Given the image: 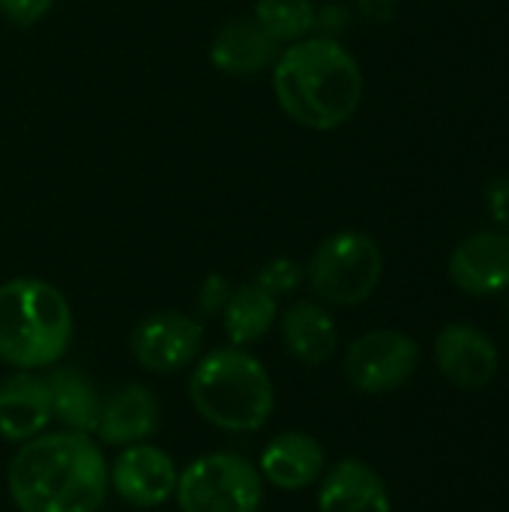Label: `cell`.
<instances>
[{"mask_svg":"<svg viewBox=\"0 0 509 512\" xmlns=\"http://www.w3.org/2000/svg\"><path fill=\"white\" fill-rule=\"evenodd\" d=\"M18 512H99L108 495V465L90 435L51 432L21 444L6 474Z\"/></svg>","mask_w":509,"mask_h":512,"instance_id":"obj_1","label":"cell"},{"mask_svg":"<svg viewBox=\"0 0 509 512\" xmlns=\"http://www.w3.org/2000/svg\"><path fill=\"white\" fill-rule=\"evenodd\" d=\"M273 90L294 123L330 132L345 126L360 108L363 72L336 39H297L273 63Z\"/></svg>","mask_w":509,"mask_h":512,"instance_id":"obj_2","label":"cell"},{"mask_svg":"<svg viewBox=\"0 0 509 512\" xmlns=\"http://www.w3.org/2000/svg\"><path fill=\"white\" fill-rule=\"evenodd\" d=\"M69 300L48 282L18 276L0 285V360L21 372L51 369L72 345Z\"/></svg>","mask_w":509,"mask_h":512,"instance_id":"obj_3","label":"cell"},{"mask_svg":"<svg viewBox=\"0 0 509 512\" xmlns=\"http://www.w3.org/2000/svg\"><path fill=\"white\" fill-rule=\"evenodd\" d=\"M195 411L216 429L255 432L273 414V381L261 360L231 345L204 354L189 378Z\"/></svg>","mask_w":509,"mask_h":512,"instance_id":"obj_4","label":"cell"},{"mask_svg":"<svg viewBox=\"0 0 509 512\" xmlns=\"http://www.w3.org/2000/svg\"><path fill=\"white\" fill-rule=\"evenodd\" d=\"M384 276L381 246L363 231L330 234L309 258L306 279L330 306H360L366 303Z\"/></svg>","mask_w":509,"mask_h":512,"instance_id":"obj_5","label":"cell"},{"mask_svg":"<svg viewBox=\"0 0 509 512\" xmlns=\"http://www.w3.org/2000/svg\"><path fill=\"white\" fill-rule=\"evenodd\" d=\"M180 512H258L264 480L240 453H207L177 474Z\"/></svg>","mask_w":509,"mask_h":512,"instance_id":"obj_6","label":"cell"},{"mask_svg":"<svg viewBox=\"0 0 509 512\" xmlns=\"http://www.w3.org/2000/svg\"><path fill=\"white\" fill-rule=\"evenodd\" d=\"M420 363V348L399 330H372L360 336L345 354V375L354 390L384 396L405 387Z\"/></svg>","mask_w":509,"mask_h":512,"instance_id":"obj_7","label":"cell"},{"mask_svg":"<svg viewBox=\"0 0 509 512\" xmlns=\"http://www.w3.org/2000/svg\"><path fill=\"white\" fill-rule=\"evenodd\" d=\"M201 342H204L201 324L192 315L174 309L147 315L144 321H138L129 339L138 366L156 375H174L186 369L198 357Z\"/></svg>","mask_w":509,"mask_h":512,"instance_id":"obj_8","label":"cell"},{"mask_svg":"<svg viewBox=\"0 0 509 512\" xmlns=\"http://www.w3.org/2000/svg\"><path fill=\"white\" fill-rule=\"evenodd\" d=\"M435 363L459 390H483L495 381L501 354L495 342L474 324H447L435 339Z\"/></svg>","mask_w":509,"mask_h":512,"instance_id":"obj_9","label":"cell"},{"mask_svg":"<svg viewBox=\"0 0 509 512\" xmlns=\"http://www.w3.org/2000/svg\"><path fill=\"white\" fill-rule=\"evenodd\" d=\"M108 483L117 498L132 507H159L177 489V465L174 459L153 444H132L108 468Z\"/></svg>","mask_w":509,"mask_h":512,"instance_id":"obj_10","label":"cell"},{"mask_svg":"<svg viewBox=\"0 0 509 512\" xmlns=\"http://www.w3.org/2000/svg\"><path fill=\"white\" fill-rule=\"evenodd\" d=\"M450 279L471 297H492L509 288V234L477 231L450 255Z\"/></svg>","mask_w":509,"mask_h":512,"instance_id":"obj_11","label":"cell"},{"mask_svg":"<svg viewBox=\"0 0 509 512\" xmlns=\"http://www.w3.org/2000/svg\"><path fill=\"white\" fill-rule=\"evenodd\" d=\"M324 471V450L306 432H282L276 435L258 462L261 480H267L279 492L309 489Z\"/></svg>","mask_w":509,"mask_h":512,"instance_id":"obj_12","label":"cell"},{"mask_svg":"<svg viewBox=\"0 0 509 512\" xmlns=\"http://www.w3.org/2000/svg\"><path fill=\"white\" fill-rule=\"evenodd\" d=\"M51 420V402L45 378L33 372H15L0 381V438L12 444H24Z\"/></svg>","mask_w":509,"mask_h":512,"instance_id":"obj_13","label":"cell"},{"mask_svg":"<svg viewBox=\"0 0 509 512\" xmlns=\"http://www.w3.org/2000/svg\"><path fill=\"white\" fill-rule=\"evenodd\" d=\"M318 512H390V495L372 465L342 459L321 483Z\"/></svg>","mask_w":509,"mask_h":512,"instance_id":"obj_14","label":"cell"},{"mask_svg":"<svg viewBox=\"0 0 509 512\" xmlns=\"http://www.w3.org/2000/svg\"><path fill=\"white\" fill-rule=\"evenodd\" d=\"M159 429V405L141 384H126L102 402L96 435L111 447H132L153 438Z\"/></svg>","mask_w":509,"mask_h":512,"instance_id":"obj_15","label":"cell"},{"mask_svg":"<svg viewBox=\"0 0 509 512\" xmlns=\"http://www.w3.org/2000/svg\"><path fill=\"white\" fill-rule=\"evenodd\" d=\"M279 57V42L270 39L255 18H234L219 27L210 42V63L225 75H258Z\"/></svg>","mask_w":509,"mask_h":512,"instance_id":"obj_16","label":"cell"},{"mask_svg":"<svg viewBox=\"0 0 509 512\" xmlns=\"http://www.w3.org/2000/svg\"><path fill=\"white\" fill-rule=\"evenodd\" d=\"M279 330H282V342L288 354H294L306 366L327 363L339 348L333 315L312 300H300L291 309H285L279 318Z\"/></svg>","mask_w":509,"mask_h":512,"instance_id":"obj_17","label":"cell"},{"mask_svg":"<svg viewBox=\"0 0 509 512\" xmlns=\"http://www.w3.org/2000/svg\"><path fill=\"white\" fill-rule=\"evenodd\" d=\"M48 387V402H51V417L81 435H93L99 426L102 414V399L96 396L93 384L78 372V369H51L45 375Z\"/></svg>","mask_w":509,"mask_h":512,"instance_id":"obj_18","label":"cell"},{"mask_svg":"<svg viewBox=\"0 0 509 512\" xmlns=\"http://www.w3.org/2000/svg\"><path fill=\"white\" fill-rule=\"evenodd\" d=\"M279 321V303L273 294L258 288L255 282L240 285L231 291L225 309H222V324L231 339V345L243 348L258 342L261 336L270 333V327Z\"/></svg>","mask_w":509,"mask_h":512,"instance_id":"obj_19","label":"cell"},{"mask_svg":"<svg viewBox=\"0 0 509 512\" xmlns=\"http://www.w3.org/2000/svg\"><path fill=\"white\" fill-rule=\"evenodd\" d=\"M252 18L270 39L282 45L306 39V33L315 27V6L312 0H258Z\"/></svg>","mask_w":509,"mask_h":512,"instance_id":"obj_20","label":"cell"},{"mask_svg":"<svg viewBox=\"0 0 509 512\" xmlns=\"http://www.w3.org/2000/svg\"><path fill=\"white\" fill-rule=\"evenodd\" d=\"M303 276H306V273L300 270L297 261H291V258H270V261L258 270L255 285L264 288V291L273 294V297H282V294H291V291L303 282Z\"/></svg>","mask_w":509,"mask_h":512,"instance_id":"obj_21","label":"cell"},{"mask_svg":"<svg viewBox=\"0 0 509 512\" xmlns=\"http://www.w3.org/2000/svg\"><path fill=\"white\" fill-rule=\"evenodd\" d=\"M231 291H234V288L228 285V279H225V276H219V273H210V276L201 282L198 294H195V303H198L201 315H204V318H213V315H219V312L225 309V303H228Z\"/></svg>","mask_w":509,"mask_h":512,"instance_id":"obj_22","label":"cell"},{"mask_svg":"<svg viewBox=\"0 0 509 512\" xmlns=\"http://www.w3.org/2000/svg\"><path fill=\"white\" fill-rule=\"evenodd\" d=\"M51 6H54V0H0V12L12 24H21V27H30L39 18H45Z\"/></svg>","mask_w":509,"mask_h":512,"instance_id":"obj_23","label":"cell"},{"mask_svg":"<svg viewBox=\"0 0 509 512\" xmlns=\"http://www.w3.org/2000/svg\"><path fill=\"white\" fill-rule=\"evenodd\" d=\"M486 204H489L492 219L501 225V231H507L509 234V177H498V180L489 186Z\"/></svg>","mask_w":509,"mask_h":512,"instance_id":"obj_24","label":"cell"},{"mask_svg":"<svg viewBox=\"0 0 509 512\" xmlns=\"http://www.w3.org/2000/svg\"><path fill=\"white\" fill-rule=\"evenodd\" d=\"M393 3H396V0H360L363 12H366L369 18H390Z\"/></svg>","mask_w":509,"mask_h":512,"instance_id":"obj_25","label":"cell"}]
</instances>
